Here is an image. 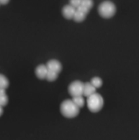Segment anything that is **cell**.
<instances>
[{"label":"cell","mask_w":139,"mask_h":140,"mask_svg":"<svg viewBox=\"0 0 139 140\" xmlns=\"http://www.w3.org/2000/svg\"><path fill=\"white\" fill-rule=\"evenodd\" d=\"M60 112L66 118H72L76 117L79 113V108H78L72 100H65L60 105Z\"/></svg>","instance_id":"6da1fadb"},{"label":"cell","mask_w":139,"mask_h":140,"mask_svg":"<svg viewBox=\"0 0 139 140\" xmlns=\"http://www.w3.org/2000/svg\"><path fill=\"white\" fill-rule=\"evenodd\" d=\"M104 105V100L102 97L99 93L92 94L87 97V105L90 111L92 112H98L102 108Z\"/></svg>","instance_id":"7a4b0ae2"},{"label":"cell","mask_w":139,"mask_h":140,"mask_svg":"<svg viewBox=\"0 0 139 140\" xmlns=\"http://www.w3.org/2000/svg\"><path fill=\"white\" fill-rule=\"evenodd\" d=\"M99 15L105 18H110L116 12L115 5L111 2H104L100 3L98 8Z\"/></svg>","instance_id":"3957f363"},{"label":"cell","mask_w":139,"mask_h":140,"mask_svg":"<svg viewBox=\"0 0 139 140\" xmlns=\"http://www.w3.org/2000/svg\"><path fill=\"white\" fill-rule=\"evenodd\" d=\"M84 83L81 81H74L69 86V93L72 97L81 96L83 95Z\"/></svg>","instance_id":"277c9868"},{"label":"cell","mask_w":139,"mask_h":140,"mask_svg":"<svg viewBox=\"0 0 139 140\" xmlns=\"http://www.w3.org/2000/svg\"><path fill=\"white\" fill-rule=\"evenodd\" d=\"M75 11H76V8L69 4V5L65 6L63 8L62 13H63V16L65 18H66V19H72V18H73Z\"/></svg>","instance_id":"5b68a950"},{"label":"cell","mask_w":139,"mask_h":140,"mask_svg":"<svg viewBox=\"0 0 139 140\" xmlns=\"http://www.w3.org/2000/svg\"><path fill=\"white\" fill-rule=\"evenodd\" d=\"M46 66H47L48 69L49 70H52V71H55V72L58 73V74H59L62 70L61 63L55 59L49 61L47 63Z\"/></svg>","instance_id":"8992f818"},{"label":"cell","mask_w":139,"mask_h":140,"mask_svg":"<svg viewBox=\"0 0 139 140\" xmlns=\"http://www.w3.org/2000/svg\"><path fill=\"white\" fill-rule=\"evenodd\" d=\"M48 71V69L46 65H39V66L37 67V68H36L35 75L39 79H45V78H46Z\"/></svg>","instance_id":"52a82bcc"},{"label":"cell","mask_w":139,"mask_h":140,"mask_svg":"<svg viewBox=\"0 0 139 140\" xmlns=\"http://www.w3.org/2000/svg\"><path fill=\"white\" fill-rule=\"evenodd\" d=\"M96 89L94 86L91 84L90 82H86V84H84V91H83V95L86 97H89L92 94L96 93Z\"/></svg>","instance_id":"ba28073f"},{"label":"cell","mask_w":139,"mask_h":140,"mask_svg":"<svg viewBox=\"0 0 139 140\" xmlns=\"http://www.w3.org/2000/svg\"><path fill=\"white\" fill-rule=\"evenodd\" d=\"M86 15H86L85 13L79 11V10L76 9V11H75L74 16H73V19H74L75 21H76V22H82L86 18Z\"/></svg>","instance_id":"9c48e42d"},{"label":"cell","mask_w":139,"mask_h":140,"mask_svg":"<svg viewBox=\"0 0 139 140\" xmlns=\"http://www.w3.org/2000/svg\"><path fill=\"white\" fill-rule=\"evenodd\" d=\"M72 101H73L75 104L79 108L84 107V104H85V100H84V97H82V95H81V96L73 97Z\"/></svg>","instance_id":"30bf717a"},{"label":"cell","mask_w":139,"mask_h":140,"mask_svg":"<svg viewBox=\"0 0 139 140\" xmlns=\"http://www.w3.org/2000/svg\"><path fill=\"white\" fill-rule=\"evenodd\" d=\"M58 73L52 71V70H49L48 69L45 78H46L48 81H50V82H52V81H54L57 79V78H58Z\"/></svg>","instance_id":"8fae6325"},{"label":"cell","mask_w":139,"mask_h":140,"mask_svg":"<svg viewBox=\"0 0 139 140\" xmlns=\"http://www.w3.org/2000/svg\"><path fill=\"white\" fill-rule=\"evenodd\" d=\"M9 86V81L7 78L2 74H0V88L2 89H7Z\"/></svg>","instance_id":"7c38bea8"},{"label":"cell","mask_w":139,"mask_h":140,"mask_svg":"<svg viewBox=\"0 0 139 140\" xmlns=\"http://www.w3.org/2000/svg\"><path fill=\"white\" fill-rule=\"evenodd\" d=\"M91 84L95 87L96 89L100 88L102 85V80L99 77H94L91 80Z\"/></svg>","instance_id":"4fadbf2b"},{"label":"cell","mask_w":139,"mask_h":140,"mask_svg":"<svg viewBox=\"0 0 139 140\" xmlns=\"http://www.w3.org/2000/svg\"><path fill=\"white\" fill-rule=\"evenodd\" d=\"M81 5L84 6L86 7L88 9L90 10L91 8L93 7V5H94V3H93V1L92 0H82L81 1Z\"/></svg>","instance_id":"5bb4252c"},{"label":"cell","mask_w":139,"mask_h":140,"mask_svg":"<svg viewBox=\"0 0 139 140\" xmlns=\"http://www.w3.org/2000/svg\"><path fill=\"white\" fill-rule=\"evenodd\" d=\"M8 103V97L6 95H0V106H6Z\"/></svg>","instance_id":"9a60e30c"},{"label":"cell","mask_w":139,"mask_h":140,"mask_svg":"<svg viewBox=\"0 0 139 140\" xmlns=\"http://www.w3.org/2000/svg\"><path fill=\"white\" fill-rule=\"evenodd\" d=\"M81 0H70L69 4L74 8H77L81 5Z\"/></svg>","instance_id":"2e32d148"},{"label":"cell","mask_w":139,"mask_h":140,"mask_svg":"<svg viewBox=\"0 0 139 140\" xmlns=\"http://www.w3.org/2000/svg\"><path fill=\"white\" fill-rule=\"evenodd\" d=\"M76 9L77 10H79V11L85 13L86 15H87L88 12H90V9H88L87 8H86V7L84 6H82V5H80L79 7H78Z\"/></svg>","instance_id":"e0dca14e"},{"label":"cell","mask_w":139,"mask_h":140,"mask_svg":"<svg viewBox=\"0 0 139 140\" xmlns=\"http://www.w3.org/2000/svg\"><path fill=\"white\" fill-rule=\"evenodd\" d=\"M10 0H0V3L1 4H3V5H5L9 2Z\"/></svg>","instance_id":"ac0fdd59"},{"label":"cell","mask_w":139,"mask_h":140,"mask_svg":"<svg viewBox=\"0 0 139 140\" xmlns=\"http://www.w3.org/2000/svg\"><path fill=\"white\" fill-rule=\"evenodd\" d=\"M6 95V89L0 88V95Z\"/></svg>","instance_id":"d6986e66"},{"label":"cell","mask_w":139,"mask_h":140,"mask_svg":"<svg viewBox=\"0 0 139 140\" xmlns=\"http://www.w3.org/2000/svg\"><path fill=\"white\" fill-rule=\"evenodd\" d=\"M3 107H2V106H0V116H2V114H3Z\"/></svg>","instance_id":"ffe728a7"},{"label":"cell","mask_w":139,"mask_h":140,"mask_svg":"<svg viewBox=\"0 0 139 140\" xmlns=\"http://www.w3.org/2000/svg\"><path fill=\"white\" fill-rule=\"evenodd\" d=\"M0 4H1V3H0Z\"/></svg>","instance_id":"44dd1931"}]
</instances>
